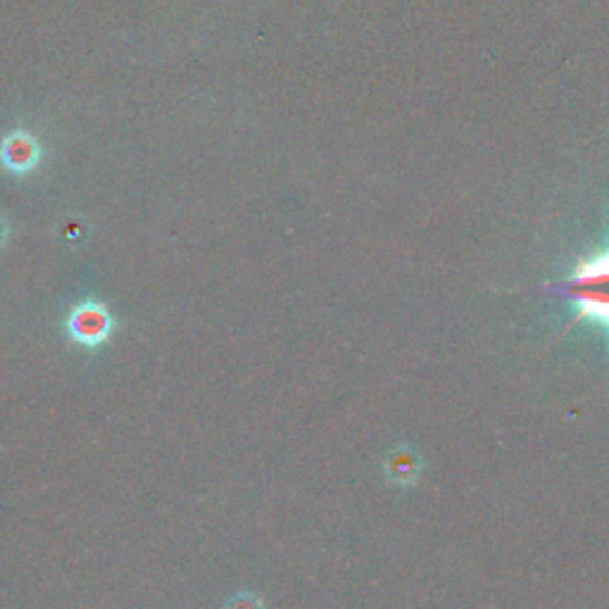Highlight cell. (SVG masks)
I'll list each match as a JSON object with an SVG mask.
<instances>
[{"label":"cell","mask_w":609,"mask_h":609,"mask_svg":"<svg viewBox=\"0 0 609 609\" xmlns=\"http://www.w3.org/2000/svg\"><path fill=\"white\" fill-rule=\"evenodd\" d=\"M115 328V320L110 315V310L96 303V301H86L77 305L67 317V332L77 343L86 347H98L106 343Z\"/></svg>","instance_id":"2"},{"label":"cell","mask_w":609,"mask_h":609,"mask_svg":"<svg viewBox=\"0 0 609 609\" xmlns=\"http://www.w3.org/2000/svg\"><path fill=\"white\" fill-rule=\"evenodd\" d=\"M6 234H8V229H6V224H3V222H0V246H3V240H6Z\"/></svg>","instance_id":"4"},{"label":"cell","mask_w":609,"mask_h":609,"mask_svg":"<svg viewBox=\"0 0 609 609\" xmlns=\"http://www.w3.org/2000/svg\"><path fill=\"white\" fill-rule=\"evenodd\" d=\"M552 291L567 298L581 320L609 332V251L581 259L569 278Z\"/></svg>","instance_id":"1"},{"label":"cell","mask_w":609,"mask_h":609,"mask_svg":"<svg viewBox=\"0 0 609 609\" xmlns=\"http://www.w3.org/2000/svg\"><path fill=\"white\" fill-rule=\"evenodd\" d=\"M226 609H263V607H259V602H257L255 598H251V596H240V598L232 600V605L226 607Z\"/></svg>","instance_id":"3"}]
</instances>
